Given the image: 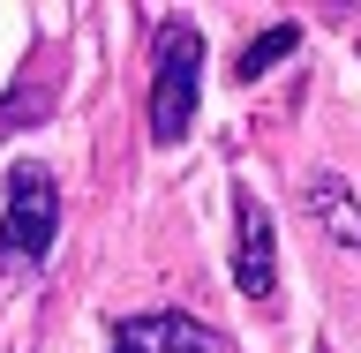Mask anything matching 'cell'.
<instances>
[{
  "label": "cell",
  "instance_id": "cell-2",
  "mask_svg": "<svg viewBox=\"0 0 361 353\" xmlns=\"http://www.w3.org/2000/svg\"><path fill=\"white\" fill-rule=\"evenodd\" d=\"M196 98H203V30L166 23L158 30V68H151V143L158 151H173L196 128Z\"/></svg>",
  "mask_w": 361,
  "mask_h": 353
},
{
  "label": "cell",
  "instance_id": "cell-7",
  "mask_svg": "<svg viewBox=\"0 0 361 353\" xmlns=\"http://www.w3.org/2000/svg\"><path fill=\"white\" fill-rule=\"evenodd\" d=\"M45 113H53V90H38V83H30V75H23V83H16V98L0 106V135L30 128V120H45Z\"/></svg>",
  "mask_w": 361,
  "mask_h": 353
},
{
  "label": "cell",
  "instance_id": "cell-1",
  "mask_svg": "<svg viewBox=\"0 0 361 353\" xmlns=\"http://www.w3.org/2000/svg\"><path fill=\"white\" fill-rule=\"evenodd\" d=\"M61 241V173L45 158H16L8 166V203H0V271L23 278L38 271Z\"/></svg>",
  "mask_w": 361,
  "mask_h": 353
},
{
  "label": "cell",
  "instance_id": "cell-3",
  "mask_svg": "<svg viewBox=\"0 0 361 353\" xmlns=\"http://www.w3.org/2000/svg\"><path fill=\"white\" fill-rule=\"evenodd\" d=\"M233 293L241 301H271L279 293V225L248 188H233Z\"/></svg>",
  "mask_w": 361,
  "mask_h": 353
},
{
  "label": "cell",
  "instance_id": "cell-5",
  "mask_svg": "<svg viewBox=\"0 0 361 353\" xmlns=\"http://www.w3.org/2000/svg\"><path fill=\"white\" fill-rule=\"evenodd\" d=\"M301 211H309L338 248H361V196L338 173H309V180H301Z\"/></svg>",
  "mask_w": 361,
  "mask_h": 353
},
{
  "label": "cell",
  "instance_id": "cell-6",
  "mask_svg": "<svg viewBox=\"0 0 361 353\" xmlns=\"http://www.w3.org/2000/svg\"><path fill=\"white\" fill-rule=\"evenodd\" d=\"M286 53H301V23H264V30L233 53V83H264Z\"/></svg>",
  "mask_w": 361,
  "mask_h": 353
},
{
  "label": "cell",
  "instance_id": "cell-4",
  "mask_svg": "<svg viewBox=\"0 0 361 353\" xmlns=\"http://www.w3.org/2000/svg\"><path fill=\"white\" fill-rule=\"evenodd\" d=\"M106 353H233V346L219 331H203L196 316H180V309H143V316H121L113 323Z\"/></svg>",
  "mask_w": 361,
  "mask_h": 353
}]
</instances>
